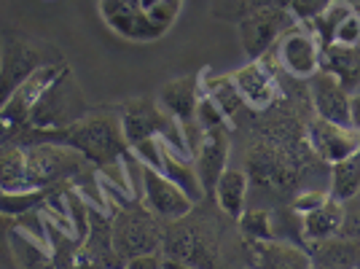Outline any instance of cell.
Returning a JSON list of instances; mask_svg holds the SVG:
<instances>
[{
    "label": "cell",
    "mask_w": 360,
    "mask_h": 269,
    "mask_svg": "<svg viewBox=\"0 0 360 269\" xmlns=\"http://www.w3.org/2000/svg\"><path fill=\"white\" fill-rule=\"evenodd\" d=\"M162 269H196V267H188V264H183V261H178V258H167V256H165V264H162Z\"/></svg>",
    "instance_id": "38"
},
{
    "label": "cell",
    "mask_w": 360,
    "mask_h": 269,
    "mask_svg": "<svg viewBox=\"0 0 360 269\" xmlns=\"http://www.w3.org/2000/svg\"><path fill=\"white\" fill-rule=\"evenodd\" d=\"M250 269H315L309 251L293 239H248Z\"/></svg>",
    "instance_id": "15"
},
{
    "label": "cell",
    "mask_w": 360,
    "mask_h": 269,
    "mask_svg": "<svg viewBox=\"0 0 360 269\" xmlns=\"http://www.w3.org/2000/svg\"><path fill=\"white\" fill-rule=\"evenodd\" d=\"M349 127L360 132V89L349 94Z\"/></svg>",
    "instance_id": "37"
},
{
    "label": "cell",
    "mask_w": 360,
    "mask_h": 269,
    "mask_svg": "<svg viewBox=\"0 0 360 269\" xmlns=\"http://www.w3.org/2000/svg\"><path fill=\"white\" fill-rule=\"evenodd\" d=\"M360 192V146L355 154H349L345 162L330 167L328 194L339 202H347Z\"/></svg>",
    "instance_id": "26"
},
{
    "label": "cell",
    "mask_w": 360,
    "mask_h": 269,
    "mask_svg": "<svg viewBox=\"0 0 360 269\" xmlns=\"http://www.w3.org/2000/svg\"><path fill=\"white\" fill-rule=\"evenodd\" d=\"M162 175L172 180L175 186H180L194 202L207 199V196H205V189H202V180H199V175H196V167H194V159H191V156H180V154H175L172 149H167L165 146Z\"/></svg>",
    "instance_id": "23"
},
{
    "label": "cell",
    "mask_w": 360,
    "mask_h": 269,
    "mask_svg": "<svg viewBox=\"0 0 360 269\" xmlns=\"http://www.w3.org/2000/svg\"><path fill=\"white\" fill-rule=\"evenodd\" d=\"M248 269H250V267H248Z\"/></svg>",
    "instance_id": "41"
},
{
    "label": "cell",
    "mask_w": 360,
    "mask_h": 269,
    "mask_svg": "<svg viewBox=\"0 0 360 269\" xmlns=\"http://www.w3.org/2000/svg\"><path fill=\"white\" fill-rule=\"evenodd\" d=\"M119 119L121 132H124V140H127L129 149L140 140H146V137L165 134L172 127V121H175L172 116H167L165 111L159 108V103L150 100V97H137V100L124 103L119 111Z\"/></svg>",
    "instance_id": "13"
},
{
    "label": "cell",
    "mask_w": 360,
    "mask_h": 269,
    "mask_svg": "<svg viewBox=\"0 0 360 269\" xmlns=\"http://www.w3.org/2000/svg\"><path fill=\"white\" fill-rule=\"evenodd\" d=\"M108 30L132 44H153L175 27L183 0H97Z\"/></svg>",
    "instance_id": "2"
},
{
    "label": "cell",
    "mask_w": 360,
    "mask_h": 269,
    "mask_svg": "<svg viewBox=\"0 0 360 269\" xmlns=\"http://www.w3.org/2000/svg\"><path fill=\"white\" fill-rule=\"evenodd\" d=\"M202 92L221 108V113L226 116V121H234L237 116H240L242 108H245V103H242L240 92H237V87H234V78H231V75L202 73Z\"/></svg>",
    "instance_id": "25"
},
{
    "label": "cell",
    "mask_w": 360,
    "mask_h": 269,
    "mask_svg": "<svg viewBox=\"0 0 360 269\" xmlns=\"http://www.w3.org/2000/svg\"><path fill=\"white\" fill-rule=\"evenodd\" d=\"M355 269H360V261H358V267H355Z\"/></svg>",
    "instance_id": "40"
},
{
    "label": "cell",
    "mask_w": 360,
    "mask_h": 269,
    "mask_svg": "<svg viewBox=\"0 0 360 269\" xmlns=\"http://www.w3.org/2000/svg\"><path fill=\"white\" fill-rule=\"evenodd\" d=\"M162 254L167 258H178L196 269L221 267V232L212 218H191L183 215L180 221L167 224Z\"/></svg>",
    "instance_id": "4"
},
{
    "label": "cell",
    "mask_w": 360,
    "mask_h": 269,
    "mask_svg": "<svg viewBox=\"0 0 360 269\" xmlns=\"http://www.w3.org/2000/svg\"><path fill=\"white\" fill-rule=\"evenodd\" d=\"M330 3H333V0H290L288 8H290V14H293V19H296L299 25H309L315 16H320L328 8Z\"/></svg>",
    "instance_id": "32"
},
{
    "label": "cell",
    "mask_w": 360,
    "mask_h": 269,
    "mask_svg": "<svg viewBox=\"0 0 360 269\" xmlns=\"http://www.w3.org/2000/svg\"><path fill=\"white\" fill-rule=\"evenodd\" d=\"M148 213H153L162 224L180 221L183 215H188L194 210V199L186 194L180 186H175L162 173L143 167V199H140Z\"/></svg>",
    "instance_id": "10"
},
{
    "label": "cell",
    "mask_w": 360,
    "mask_h": 269,
    "mask_svg": "<svg viewBox=\"0 0 360 269\" xmlns=\"http://www.w3.org/2000/svg\"><path fill=\"white\" fill-rule=\"evenodd\" d=\"M199 97H202V73H186L167 81L156 94V103L167 116L186 124L196 116Z\"/></svg>",
    "instance_id": "18"
},
{
    "label": "cell",
    "mask_w": 360,
    "mask_h": 269,
    "mask_svg": "<svg viewBox=\"0 0 360 269\" xmlns=\"http://www.w3.org/2000/svg\"><path fill=\"white\" fill-rule=\"evenodd\" d=\"M320 70L330 73L352 94L360 87V46H326L320 57Z\"/></svg>",
    "instance_id": "21"
},
{
    "label": "cell",
    "mask_w": 360,
    "mask_h": 269,
    "mask_svg": "<svg viewBox=\"0 0 360 269\" xmlns=\"http://www.w3.org/2000/svg\"><path fill=\"white\" fill-rule=\"evenodd\" d=\"M240 229L245 239H274V221L269 210H245Z\"/></svg>",
    "instance_id": "29"
},
{
    "label": "cell",
    "mask_w": 360,
    "mask_h": 269,
    "mask_svg": "<svg viewBox=\"0 0 360 269\" xmlns=\"http://www.w3.org/2000/svg\"><path fill=\"white\" fill-rule=\"evenodd\" d=\"M307 143H309V151L320 162L333 167L358 151L360 132H355L352 127H345V124H333V121L315 116L307 127Z\"/></svg>",
    "instance_id": "12"
},
{
    "label": "cell",
    "mask_w": 360,
    "mask_h": 269,
    "mask_svg": "<svg viewBox=\"0 0 360 269\" xmlns=\"http://www.w3.org/2000/svg\"><path fill=\"white\" fill-rule=\"evenodd\" d=\"M91 108L81 92V84L75 73L68 68L65 73L44 92V97L38 100L35 111L30 113L27 127L30 130H65L75 124L78 119H84Z\"/></svg>",
    "instance_id": "7"
},
{
    "label": "cell",
    "mask_w": 360,
    "mask_h": 269,
    "mask_svg": "<svg viewBox=\"0 0 360 269\" xmlns=\"http://www.w3.org/2000/svg\"><path fill=\"white\" fill-rule=\"evenodd\" d=\"M339 237L360 242V192L352 196V199H347L345 202V221H342Z\"/></svg>",
    "instance_id": "33"
},
{
    "label": "cell",
    "mask_w": 360,
    "mask_h": 269,
    "mask_svg": "<svg viewBox=\"0 0 360 269\" xmlns=\"http://www.w3.org/2000/svg\"><path fill=\"white\" fill-rule=\"evenodd\" d=\"M25 156H27L30 189L49 192L51 186H57L62 180L94 175V165L89 159L62 143H30V149H25Z\"/></svg>",
    "instance_id": "6"
},
{
    "label": "cell",
    "mask_w": 360,
    "mask_h": 269,
    "mask_svg": "<svg viewBox=\"0 0 360 269\" xmlns=\"http://www.w3.org/2000/svg\"><path fill=\"white\" fill-rule=\"evenodd\" d=\"M326 196H328V192H317V189H309V192H301L293 202H290V208L296 210L299 215H304V213H309V210H315L317 205H323L326 202Z\"/></svg>",
    "instance_id": "35"
},
{
    "label": "cell",
    "mask_w": 360,
    "mask_h": 269,
    "mask_svg": "<svg viewBox=\"0 0 360 269\" xmlns=\"http://www.w3.org/2000/svg\"><path fill=\"white\" fill-rule=\"evenodd\" d=\"M290 27H296V19H293L288 6H269V8L258 11V14L248 16L237 25L242 51L250 60H261V57L269 54V49L280 44V38Z\"/></svg>",
    "instance_id": "8"
},
{
    "label": "cell",
    "mask_w": 360,
    "mask_h": 269,
    "mask_svg": "<svg viewBox=\"0 0 360 269\" xmlns=\"http://www.w3.org/2000/svg\"><path fill=\"white\" fill-rule=\"evenodd\" d=\"M269 6H280V0H210V14L229 25H240L242 19L258 14Z\"/></svg>",
    "instance_id": "27"
},
{
    "label": "cell",
    "mask_w": 360,
    "mask_h": 269,
    "mask_svg": "<svg viewBox=\"0 0 360 269\" xmlns=\"http://www.w3.org/2000/svg\"><path fill=\"white\" fill-rule=\"evenodd\" d=\"M210 199H215V205L224 215H229L231 221H240L245 205H248V173L226 167V173L215 183Z\"/></svg>",
    "instance_id": "22"
},
{
    "label": "cell",
    "mask_w": 360,
    "mask_h": 269,
    "mask_svg": "<svg viewBox=\"0 0 360 269\" xmlns=\"http://www.w3.org/2000/svg\"><path fill=\"white\" fill-rule=\"evenodd\" d=\"M342 221H345V202L326 196L323 205H317L315 210L301 215V237L304 242H320V239L339 237L342 232Z\"/></svg>",
    "instance_id": "19"
},
{
    "label": "cell",
    "mask_w": 360,
    "mask_h": 269,
    "mask_svg": "<svg viewBox=\"0 0 360 269\" xmlns=\"http://www.w3.org/2000/svg\"><path fill=\"white\" fill-rule=\"evenodd\" d=\"M70 65L68 62H54V65H44V68H38L35 73L19 87V89L8 97V103L0 108V121H6L8 127H14V130H22V127H27V121H30V113L35 111V105L38 100L44 97V92L60 78L65 70H68Z\"/></svg>",
    "instance_id": "11"
},
{
    "label": "cell",
    "mask_w": 360,
    "mask_h": 269,
    "mask_svg": "<svg viewBox=\"0 0 360 269\" xmlns=\"http://www.w3.org/2000/svg\"><path fill=\"white\" fill-rule=\"evenodd\" d=\"M27 156L16 143L0 146V192H27Z\"/></svg>",
    "instance_id": "24"
},
{
    "label": "cell",
    "mask_w": 360,
    "mask_h": 269,
    "mask_svg": "<svg viewBox=\"0 0 360 269\" xmlns=\"http://www.w3.org/2000/svg\"><path fill=\"white\" fill-rule=\"evenodd\" d=\"M309 105L317 119L349 127V92L326 70L309 78Z\"/></svg>",
    "instance_id": "17"
},
{
    "label": "cell",
    "mask_w": 360,
    "mask_h": 269,
    "mask_svg": "<svg viewBox=\"0 0 360 269\" xmlns=\"http://www.w3.org/2000/svg\"><path fill=\"white\" fill-rule=\"evenodd\" d=\"M196 121H199V127L205 130V132H210V130H221L226 127V116L221 113V108L212 103L210 97L202 92V97H199V105H196Z\"/></svg>",
    "instance_id": "31"
},
{
    "label": "cell",
    "mask_w": 360,
    "mask_h": 269,
    "mask_svg": "<svg viewBox=\"0 0 360 269\" xmlns=\"http://www.w3.org/2000/svg\"><path fill=\"white\" fill-rule=\"evenodd\" d=\"M315 269H355L360 261V242L347 237H330L307 245Z\"/></svg>",
    "instance_id": "20"
},
{
    "label": "cell",
    "mask_w": 360,
    "mask_h": 269,
    "mask_svg": "<svg viewBox=\"0 0 360 269\" xmlns=\"http://www.w3.org/2000/svg\"><path fill=\"white\" fill-rule=\"evenodd\" d=\"M333 44L339 46H360V19L355 16V11L347 16L345 22H342V27L336 30L333 35ZM330 44V46H333Z\"/></svg>",
    "instance_id": "34"
},
{
    "label": "cell",
    "mask_w": 360,
    "mask_h": 269,
    "mask_svg": "<svg viewBox=\"0 0 360 269\" xmlns=\"http://www.w3.org/2000/svg\"><path fill=\"white\" fill-rule=\"evenodd\" d=\"M65 62L60 49L44 38H35L22 30H3L0 35V108L38 68Z\"/></svg>",
    "instance_id": "3"
},
{
    "label": "cell",
    "mask_w": 360,
    "mask_h": 269,
    "mask_svg": "<svg viewBox=\"0 0 360 269\" xmlns=\"http://www.w3.org/2000/svg\"><path fill=\"white\" fill-rule=\"evenodd\" d=\"M231 78H234V87L240 92L245 108H250L255 113L269 111L271 105L277 103V97H280V84H277V78L269 70L264 57L242 65Z\"/></svg>",
    "instance_id": "14"
},
{
    "label": "cell",
    "mask_w": 360,
    "mask_h": 269,
    "mask_svg": "<svg viewBox=\"0 0 360 269\" xmlns=\"http://www.w3.org/2000/svg\"><path fill=\"white\" fill-rule=\"evenodd\" d=\"M274 49H277V60L283 65V70L290 78L309 81L315 73H320L323 46H320L317 35L307 25L296 22V27H290Z\"/></svg>",
    "instance_id": "9"
},
{
    "label": "cell",
    "mask_w": 360,
    "mask_h": 269,
    "mask_svg": "<svg viewBox=\"0 0 360 269\" xmlns=\"http://www.w3.org/2000/svg\"><path fill=\"white\" fill-rule=\"evenodd\" d=\"M129 151L135 154L137 162L143 167L162 173V159H165V140H162V137H146V140L135 143Z\"/></svg>",
    "instance_id": "30"
},
{
    "label": "cell",
    "mask_w": 360,
    "mask_h": 269,
    "mask_svg": "<svg viewBox=\"0 0 360 269\" xmlns=\"http://www.w3.org/2000/svg\"><path fill=\"white\" fill-rule=\"evenodd\" d=\"M38 134L35 143H62L70 146L78 154H84L94 167H105L110 162L124 159V154L129 151L124 132H121L119 113H94L89 111L84 119L65 127V130H30Z\"/></svg>",
    "instance_id": "1"
},
{
    "label": "cell",
    "mask_w": 360,
    "mask_h": 269,
    "mask_svg": "<svg viewBox=\"0 0 360 269\" xmlns=\"http://www.w3.org/2000/svg\"><path fill=\"white\" fill-rule=\"evenodd\" d=\"M44 189H27V192H0V213L3 215H25L44 202Z\"/></svg>",
    "instance_id": "28"
},
{
    "label": "cell",
    "mask_w": 360,
    "mask_h": 269,
    "mask_svg": "<svg viewBox=\"0 0 360 269\" xmlns=\"http://www.w3.org/2000/svg\"><path fill=\"white\" fill-rule=\"evenodd\" d=\"M110 237H113V251L127 264L135 256L159 254L165 242V229L143 202L132 199L129 205H121L116 210L110 221Z\"/></svg>",
    "instance_id": "5"
},
{
    "label": "cell",
    "mask_w": 360,
    "mask_h": 269,
    "mask_svg": "<svg viewBox=\"0 0 360 269\" xmlns=\"http://www.w3.org/2000/svg\"><path fill=\"white\" fill-rule=\"evenodd\" d=\"M229 151H231V140H229V130H226V127L205 132L202 146L196 149L194 167H196L199 180H202V189H205V196H207V199H210L212 192H215L218 178L226 173V165H229Z\"/></svg>",
    "instance_id": "16"
},
{
    "label": "cell",
    "mask_w": 360,
    "mask_h": 269,
    "mask_svg": "<svg viewBox=\"0 0 360 269\" xmlns=\"http://www.w3.org/2000/svg\"><path fill=\"white\" fill-rule=\"evenodd\" d=\"M288 3H290V0H280V6H288Z\"/></svg>",
    "instance_id": "39"
},
{
    "label": "cell",
    "mask_w": 360,
    "mask_h": 269,
    "mask_svg": "<svg viewBox=\"0 0 360 269\" xmlns=\"http://www.w3.org/2000/svg\"><path fill=\"white\" fill-rule=\"evenodd\" d=\"M162 264H165V254L159 251V254H146L129 258L124 264V269H162Z\"/></svg>",
    "instance_id": "36"
}]
</instances>
